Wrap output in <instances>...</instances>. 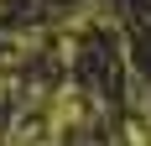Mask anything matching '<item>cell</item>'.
<instances>
[{"mask_svg": "<svg viewBox=\"0 0 151 146\" xmlns=\"http://www.w3.org/2000/svg\"><path fill=\"white\" fill-rule=\"evenodd\" d=\"M0 99H5V78H0Z\"/></svg>", "mask_w": 151, "mask_h": 146, "instance_id": "cell-2", "label": "cell"}, {"mask_svg": "<svg viewBox=\"0 0 151 146\" xmlns=\"http://www.w3.org/2000/svg\"><path fill=\"white\" fill-rule=\"evenodd\" d=\"M125 141H130V146H151V115H130Z\"/></svg>", "mask_w": 151, "mask_h": 146, "instance_id": "cell-1", "label": "cell"}]
</instances>
